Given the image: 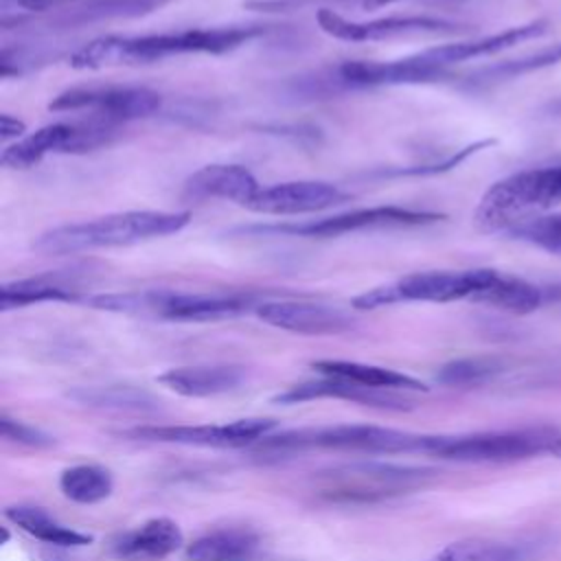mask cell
Returning <instances> with one entry per match:
<instances>
[{
    "mask_svg": "<svg viewBox=\"0 0 561 561\" xmlns=\"http://www.w3.org/2000/svg\"><path fill=\"white\" fill-rule=\"evenodd\" d=\"M26 136V123L11 116V114H0V138L7 142L11 138L20 140Z\"/></svg>",
    "mask_w": 561,
    "mask_h": 561,
    "instance_id": "8d00e7d4",
    "label": "cell"
},
{
    "mask_svg": "<svg viewBox=\"0 0 561 561\" xmlns=\"http://www.w3.org/2000/svg\"><path fill=\"white\" fill-rule=\"evenodd\" d=\"M248 379L243 366L237 364H195V366H175L156 377L167 390L188 397L204 399L239 390Z\"/></svg>",
    "mask_w": 561,
    "mask_h": 561,
    "instance_id": "ac0fdd59",
    "label": "cell"
},
{
    "mask_svg": "<svg viewBox=\"0 0 561 561\" xmlns=\"http://www.w3.org/2000/svg\"><path fill=\"white\" fill-rule=\"evenodd\" d=\"M4 519H9L13 526L22 528L31 537L53 546V548H81L90 546L94 541L92 535L81 533L77 528H70L61 522H57L46 508L33 506V504H13L2 511Z\"/></svg>",
    "mask_w": 561,
    "mask_h": 561,
    "instance_id": "d4e9b609",
    "label": "cell"
},
{
    "mask_svg": "<svg viewBox=\"0 0 561 561\" xmlns=\"http://www.w3.org/2000/svg\"><path fill=\"white\" fill-rule=\"evenodd\" d=\"M261 546L256 530L248 526H226L204 533L184 548L186 561H245Z\"/></svg>",
    "mask_w": 561,
    "mask_h": 561,
    "instance_id": "cb8c5ba5",
    "label": "cell"
},
{
    "mask_svg": "<svg viewBox=\"0 0 561 561\" xmlns=\"http://www.w3.org/2000/svg\"><path fill=\"white\" fill-rule=\"evenodd\" d=\"M116 131L118 125L96 118L83 123H48L4 147L0 162L9 169H31L50 153H85L105 147L114 140Z\"/></svg>",
    "mask_w": 561,
    "mask_h": 561,
    "instance_id": "9c48e42d",
    "label": "cell"
},
{
    "mask_svg": "<svg viewBox=\"0 0 561 561\" xmlns=\"http://www.w3.org/2000/svg\"><path fill=\"white\" fill-rule=\"evenodd\" d=\"M519 550L511 543L467 539L447 543L430 561H519Z\"/></svg>",
    "mask_w": 561,
    "mask_h": 561,
    "instance_id": "4dcf8cb0",
    "label": "cell"
},
{
    "mask_svg": "<svg viewBox=\"0 0 561 561\" xmlns=\"http://www.w3.org/2000/svg\"><path fill=\"white\" fill-rule=\"evenodd\" d=\"M445 72L423 64L416 55L394 61H344L335 70V83L344 88H368V85H399V83H423Z\"/></svg>",
    "mask_w": 561,
    "mask_h": 561,
    "instance_id": "d6986e66",
    "label": "cell"
},
{
    "mask_svg": "<svg viewBox=\"0 0 561 561\" xmlns=\"http://www.w3.org/2000/svg\"><path fill=\"white\" fill-rule=\"evenodd\" d=\"M316 18L327 35L344 42H381L403 35H449L465 31L456 22L430 15H390L370 22H353L331 9H320Z\"/></svg>",
    "mask_w": 561,
    "mask_h": 561,
    "instance_id": "4fadbf2b",
    "label": "cell"
},
{
    "mask_svg": "<svg viewBox=\"0 0 561 561\" xmlns=\"http://www.w3.org/2000/svg\"><path fill=\"white\" fill-rule=\"evenodd\" d=\"M173 0H90L75 9L72 13L64 15V24H88L99 20H114V18H138L147 15Z\"/></svg>",
    "mask_w": 561,
    "mask_h": 561,
    "instance_id": "f1b7e54d",
    "label": "cell"
},
{
    "mask_svg": "<svg viewBox=\"0 0 561 561\" xmlns=\"http://www.w3.org/2000/svg\"><path fill=\"white\" fill-rule=\"evenodd\" d=\"M552 110H554V112H559V114H561V99H559V101H557V103H554V105H552Z\"/></svg>",
    "mask_w": 561,
    "mask_h": 561,
    "instance_id": "ab89813d",
    "label": "cell"
},
{
    "mask_svg": "<svg viewBox=\"0 0 561 561\" xmlns=\"http://www.w3.org/2000/svg\"><path fill=\"white\" fill-rule=\"evenodd\" d=\"M351 195L322 180H291L263 186L243 208L261 215H307L340 206Z\"/></svg>",
    "mask_w": 561,
    "mask_h": 561,
    "instance_id": "5bb4252c",
    "label": "cell"
},
{
    "mask_svg": "<svg viewBox=\"0 0 561 561\" xmlns=\"http://www.w3.org/2000/svg\"><path fill=\"white\" fill-rule=\"evenodd\" d=\"M559 440L561 434L548 425L458 436L434 434L427 456L454 462H515L539 454H552Z\"/></svg>",
    "mask_w": 561,
    "mask_h": 561,
    "instance_id": "ba28073f",
    "label": "cell"
},
{
    "mask_svg": "<svg viewBox=\"0 0 561 561\" xmlns=\"http://www.w3.org/2000/svg\"><path fill=\"white\" fill-rule=\"evenodd\" d=\"M495 145L493 138H482L476 142H469L462 149H456V153L447 156L440 162H432V164H421V167H408V169H397V171H388V175H436V173H445L456 169L458 164H462L465 160H469L471 156H476L478 151H484L486 147Z\"/></svg>",
    "mask_w": 561,
    "mask_h": 561,
    "instance_id": "e575fe53",
    "label": "cell"
},
{
    "mask_svg": "<svg viewBox=\"0 0 561 561\" xmlns=\"http://www.w3.org/2000/svg\"><path fill=\"white\" fill-rule=\"evenodd\" d=\"M434 434H414L397 427L368 423H340L322 427H300L280 434H270L254 445V451L270 456L305 454L313 449L351 451L368 456L392 454H427Z\"/></svg>",
    "mask_w": 561,
    "mask_h": 561,
    "instance_id": "3957f363",
    "label": "cell"
},
{
    "mask_svg": "<svg viewBox=\"0 0 561 561\" xmlns=\"http://www.w3.org/2000/svg\"><path fill=\"white\" fill-rule=\"evenodd\" d=\"M394 2H401V0H362V7L368 9V11H373V9H381V7H386V4H394ZM421 2H432V4H436V2H458V0H421Z\"/></svg>",
    "mask_w": 561,
    "mask_h": 561,
    "instance_id": "74e56055",
    "label": "cell"
},
{
    "mask_svg": "<svg viewBox=\"0 0 561 561\" xmlns=\"http://www.w3.org/2000/svg\"><path fill=\"white\" fill-rule=\"evenodd\" d=\"M263 26H217L151 35H103L79 46L68 57V64L77 70H99L110 66L151 64L188 53L221 55L263 35Z\"/></svg>",
    "mask_w": 561,
    "mask_h": 561,
    "instance_id": "6da1fadb",
    "label": "cell"
},
{
    "mask_svg": "<svg viewBox=\"0 0 561 561\" xmlns=\"http://www.w3.org/2000/svg\"><path fill=\"white\" fill-rule=\"evenodd\" d=\"M502 370V362L495 357H460L443 364L436 373V381L443 386H476L489 381Z\"/></svg>",
    "mask_w": 561,
    "mask_h": 561,
    "instance_id": "1f68e13d",
    "label": "cell"
},
{
    "mask_svg": "<svg viewBox=\"0 0 561 561\" xmlns=\"http://www.w3.org/2000/svg\"><path fill=\"white\" fill-rule=\"evenodd\" d=\"M162 105V96L149 88L129 85H79L59 92L48 110L53 112H83L88 110L92 118L121 125L136 118H147L156 114Z\"/></svg>",
    "mask_w": 561,
    "mask_h": 561,
    "instance_id": "8fae6325",
    "label": "cell"
},
{
    "mask_svg": "<svg viewBox=\"0 0 561 561\" xmlns=\"http://www.w3.org/2000/svg\"><path fill=\"white\" fill-rule=\"evenodd\" d=\"M546 31H548V22L546 20H533V22H526V24H519V26H511L506 31H500V33H493V35H484V37H478V39L434 46V48L416 53V57L423 64L445 72L454 64L478 59V57H486V55H495L500 50L513 48L515 44H522L526 39L539 37Z\"/></svg>",
    "mask_w": 561,
    "mask_h": 561,
    "instance_id": "e0dca14e",
    "label": "cell"
},
{
    "mask_svg": "<svg viewBox=\"0 0 561 561\" xmlns=\"http://www.w3.org/2000/svg\"><path fill=\"white\" fill-rule=\"evenodd\" d=\"M436 469L381 460H357L318 471L313 491L333 504H377L410 495L434 482Z\"/></svg>",
    "mask_w": 561,
    "mask_h": 561,
    "instance_id": "277c9868",
    "label": "cell"
},
{
    "mask_svg": "<svg viewBox=\"0 0 561 561\" xmlns=\"http://www.w3.org/2000/svg\"><path fill=\"white\" fill-rule=\"evenodd\" d=\"M59 491L75 504H99L112 495L114 478L101 465H72L61 471Z\"/></svg>",
    "mask_w": 561,
    "mask_h": 561,
    "instance_id": "83f0119b",
    "label": "cell"
},
{
    "mask_svg": "<svg viewBox=\"0 0 561 561\" xmlns=\"http://www.w3.org/2000/svg\"><path fill=\"white\" fill-rule=\"evenodd\" d=\"M445 219V215L434 210L403 208V206H373V208H355L348 213H340L333 217H324L309 224L294 226H272L265 228L270 232H283L291 237H340L348 232L375 230V228H405V226H427Z\"/></svg>",
    "mask_w": 561,
    "mask_h": 561,
    "instance_id": "7c38bea8",
    "label": "cell"
},
{
    "mask_svg": "<svg viewBox=\"0 0 561 561\" xmlns=\"http://www.w3.org/2000/svg\"><path fill=\"white\" fill-rule=\"evenodd\" d=\"M85 296L79 294L72 280L61 274H39L28 278H18L2 283L0 287V309L11 311L39 302H83Z\"/></svg>",
    "mask_w": 561,
    "mask_h": 561,
    "instance_id": "7402d4cb",
    "label": "cell"
},
{
    "mask_svg": "<svg viewBox=\"0 0 561 561\" xmlns=\"http://www.w3.org/2000/svg\"><path fill=\"white\" fill-rule=\"evenodd\" d=\"M311 368L318 375L355 381V383H362V386H368V388L403 390V392H427V386L421 379H416L408 373H399V370L375 366V364L351 362V359H318V362L311 364Z\"/></svg>",
    "mask_w": 561,
    "mask_h": 561,
    "instance_id": "603a6c76",
    "label": "cell"
},
{
    "mask_svg": "<svg viewBox=\"0 0 561 561\" xmlns=\"http://www.w3.org/2000/svg\"><path fill=\"white\" fill-rule=\"evenodd\" d=\"M191 221L188 210H125L77 221L42 232L33 248L42 254H77L101 248L134 245L180 232Z\"/></svg>",
    "mask_w": 561,
    "mask_h": 561,
    "instance_id": "7a4b0ae2",
    "label": "cell"
},
{
    "mask_svg": "<svg viewBox=\"0 0 561 561\" xmlns=\"http://www.w3.org/2000/svg\"><path fill=\"white\" fill-rule=\"evenodd\" d=\"M0 434H2V438L11 440V443L24 445L31 449H46V447L55 445V438L48 432H44L35 425H28L20 419H13L7 412L0 414Z\"/></svg>",
    "mask_w": 561,
    "mask_h": 561,
    "instance_id": "836d02e7",
    "label": "cell"
},
{
    "mask_svg": "<svg viewBox=\"0 0 561 561\" xmlns=\"http://www.w3.org/2000/svg\"><path fill=\"white\" fill-rule=\"evenodd\" d=\"M552 456H557V458H561V440L557 443V447H554V451H552Z\"/></svg>",
    "mask_w": 561,
    "mask_h": 561,
    "instance_id": "f35d334b",
    "label": "cell"
},
{
    "mask_svg": "<svg viewBox=\"0 0 561 561\" xmlns=\"http://www.w3.org/2000/svg\"><path fill=\"white\" fill-rule=\"evenodd\" d=\"M557 64H561V44H554V46H548V48H541L530 55L508 59V61H502L495 66H486V68L478 70L476 75H471V81L486 83V81L515 79V77H522V75H528L535 70H543V68H550Z\"/></svg>",
    "mask_w": 561,
    "mask_h": 561,
    "instance_id": "f546056e",
    "label": "cell"
},
{
    "mask_svg": "<svg viewBox=\"0 0 561 561\" xmlns=\"http://www.w3.org/2000/svg\"><path fill=\"white\" fill-rule=\"evenodd\" d=\"M265 324L298 335H337L353 329V318L331 305L305 300H265L256 305Z\"/></svg>",
    "mask_w": 561,
    "mask_h": 561,
    "instance_id": "2e32d148",
    "label": "cell"
},
{
    "mask_svg": "<svg viewBox=\"0 0 561 561\" xmlns=\"http://www.w3.org/2000/svg\"><path fill=\"white\" fill-rule=\"evenodd\" d=\"M75 403L118 410V412H153L158 410V399L147 390L134 386H79L66 394Z\"/></svg>",
    "mask_w": 561,
    "mask_h": 561,
    "instance_id": "4316f807",
    "label": "cell"
},
{
    "mask_svg": "<svg viewBox=\"0 0 561 561\" xmlns=\"http://www.w3.org/2000/svg\"><path fill=\"white\" fill-rule=\"evenodd\" d=\"M276 430L274 419L250 416L230 423H204V425H138L121 432V436L147 443L186 445V447H213V449H241L254 447L259 440Z\"/></svg>",
    "mask_w": 561,
    "mask_h": 561,
    "instance_id": "30bf717a",
    "label": "cell"
},
{
    "mask_svg": "<svg viewBox=\"0 0 561 561\" xmlns=\"http://www.w3.org/2000/svg\"><path fill=\"white\" fill-rule=\"evenodd\" d=\"M101 311L151 316L169 322H215L237 318L256 309L252 296L243 294H193L169 289H142L125 294H101Z\"/></svg>",
    "mask_w": 561,
    "mask_h": 561,
    "instance_id": "8992f818",
    "label": "cell"
},
{
    "mask_svg": "<svg viewBox=\"0 0 561 561\" xmlns=\"http://www.w3.org/2000/svg\"><path fill=\"white\" fill-rule=\"evenodd\" d=\"M261 191L250 169L241 164H206L184 182L188 199H228L245 206Z\"/></svg>",
    "mask_w": 561,
    "mask_h": 561,
    "instance_id": "ffe728a7",
    "label": "cell"
},
{
    "mask_svg": "<svg viewBox=\"0 0 561 561\" xmlns=\"http://www.w3.org/2000/svg\"><path fill=\"white\" fill-rule=\"evenodd\" d=\"M476 302L491 305L495 309L522 316V313H530L541 307L543 289L519 278V276L493 270L489 283L478 294Z\"/></svg>",
    "mask_w": 561,
    "mask_h": 561,
    "instance_id": "484cf974",
    "label": "cell"
},
{
    "mask_svg": "<svg viewBox=\"0 0 561 561\" xmlns=\"http://www.w3.org/2000/svg\"><path fill=\"white\" fill-rule=\"evenodd\" d=\"M561 204V164L533 167L491 184L480 197L473 221L482 232H506Z\"/></svg>",
    "mask_w": 561,
    "mask_h": 561,
    "instance_id": "5b68a950",
    "label": "cell"
},
{
    "mask_svg": "<svg viewBox=\"0 0 561 561\" xmlns=\"http://www.w3.org/2000/svg\"><path fill=\"white\" fill-rule=\"evenodd\" d=\"M493 270H430L405 274L392 283L362 291L351 300L353 309L373 311L379 307H392L401 302H454L473 300L489 283Z\"/></svg>",
    "mask_w": 561,
    "mask_h": 561,
    "instance_id": "52a82bcc",
    "label": "cell"
},
{
    "mask_svg": "<svg viewBox=\"0 0 561 561\" xmlns=\"http://www.w3.org/2000/svg\"><path fill=\"white\" fill-rule=\"evenodd\" d=\"M9 2L15 7H22L24 11H46V9H59L66 4H77L83 0H2V7H7Z\"/></svg>",
    "mask_w": 561,
    "mask_h": 561,
    "instance_id": "d590c367",
    "label": "cell"
},
{
    "mask_svg": "<svg viewBox=\"0 0 561 561\" xmlns=\"http://www.w3.org/2000/svg\"><path fill=\"white\" fill-rule=\"evenodd\" d=\"M184 546V533L180 524L171 517H151L136 528L127 530L114 541V552L118 557H147L162 559L173 554Z\"/></svg>",
    "mask_w": 561,
    "mask_h": 561,
    "instance_id": "44dd1931",
    "label": "cell"
},
{
    "mask_svg": "<svg viewBox=\"0 0 561 561\" xmlns=\"http://www.w3.org/2000/svg\"><path fill=\"white\" fill-rule=\"evenodd\" d=\"M316 399H342L351 403H359L366 408L375 410H388V412H408L414 408V401L399 390H379V388H368L355 381L337 379V377H324L320 375L318 379H307L300 383L289 386L287 390L278 392L272 401L283 403V405H294V403H305V401H316Z\"/></svg>",
    "mask_w": 561,
    "mask_h": 561,
    "instance_id": "9a60e30c",
    "label": "cell"
},
{
    "mask_svg": "<svg viewBox=\"0 0 561 561\" xmlns=\"http://www.w3.org/2000/svg\"><path fill=\"white\" fill-rule=\"evenodd\" d=\"M508 237L533 243L548 252L561 254V213L557 215H537L506 230Z\"/></svg>",
    "mask_w": 561,
    "mask_h": 561,
    "instance_id": "d6a6232c",
    "label": "cell"
}]
</instances>
